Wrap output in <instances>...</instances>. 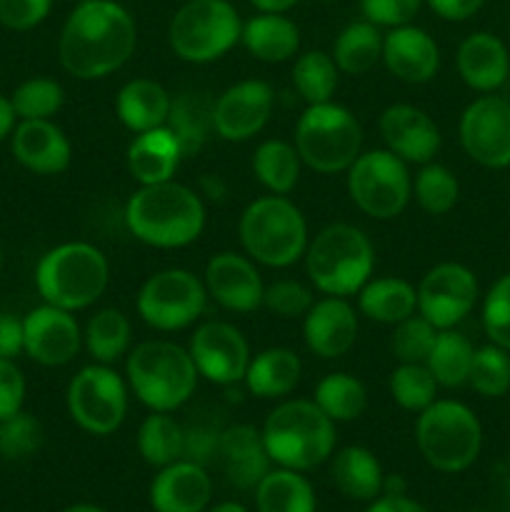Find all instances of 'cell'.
<instances>
[{
	"instance_id": "obj_1",
	"label": "cell",
	"mask_w": 510,
	"mask_h": 512,
	"mask_svg": "<svg viewBox=\"0 0 510 512\" xmlns=\"http://www.w3.org/2000/svg\"><path fill=\"white\" fill-rule=\"evenodd\" d=\"M138 28L115 0H80L70 10L58 40L65 73L78 80H100L123 68L135 53Z\"/></svg>"
},
{
	"instance_id": "obj_2",
	"label": "cell",
	"mask_w": 510,
	"mask_h": 512,
	"mask_svg": "<svg viewBox=\"0 0 510 512\" xmlns=\"http://www.w3.org/2000/svg\"><path fill=\"white\" fill-rule=\"evenodd\" d=\"M125 225L135 240L150 248H185L205 228L203 198L175 180L140 185L125 203Z\"/></svg>"
},
{
	"instance_id": "obj_3",
	"label": "cell",
	"mask_w": 510,
	"mask_h": 512,
	"mask_svg": "<svg viewBox=\"0 0 510 512\" xmlns=\"http://www.w3.org/2000/svg\"><path fill=\"white\" fill-rule=\"evenodd\" d=\"M260 433L270 460L298 473L323 465L335 450V423L315 400H283L270 410Z\"/></svg>"
},
{
	"instance_id": "obj_4",
	"label": "cell",
	"mask_w": 510,
	"mask_h": 512,
	"mask_svg": "<svg viewBox=\"0 0 510 512\" xmlns=\"http://www.w3.org/2000/svg\"><path fill=\"white\" fill-rule=\"evenodd\" d=\"M110 283V263L95 245L73 240L50 248L35 265V288L43 303L75 313L100 300Z\"/></svg>"
},
{
	"instance_id": "obj_5",
	"label": "cell",
	"mask_w": 510,
	"mask_h": 512,
	"mask_svg": "<svg viewBox=\"0 0 510 512\" xmlns=\"http://www.w3.org/2000/svg\"><path fill=\"white\" fill-rule=\"evenodd\" d=\"M245 255L265 268H290L308 248V220L288 195H263L248 203L238 223Z\"/></svg>"
},
{
	"instance_id": "obj_6",
	"label": "cell",
	"mask_w": 510,
	"mask_h": 512,
	"mask_svg": "<svg viewBox=\"0 0 510 512\" xmlns=\"http://www.w3.org/2000/svg\"><path fill=\"white\" fill-rule=\"evenodd\" d=\"M128 388L145 408L173 413L183 408L198 388V368L185 348L170 340H145L125 360Z\"/></svg>"
},
{
	"instance_id": "obj_7",
	"label": "cell",
	"mask_w": 510,
	"mask_h": 512,
	"mask_svg": "<svg viewBox=\"0 0 510 512\" xmlns=\"http://www.w3.org/2000/svg\"><path fill=\"white\" fill-rule=\"evenodd\" d=\"M305 270L315 290L350 298L375 270V248L368 235L348 223L325 225L305 248Z\"/></svg>"
},
{
	"instance_id": "obj_8",
	"label": "cell",
	"mask_w": 510,
	"mask_h": 512,
	"mask_svg": "<svg viewBox=\"0 0 510 512\" xmlns=\"http://www.w3.org/2000/svg\"><path fill=\"white\" fill-rule=\"evenodd\" d=\"M415 443L425 463L438 473H463L483 450L478 415L458 400H435L415 423Z\"/></svg>"
},
{
	"instance_id": "obj_9",
	"label": "cell",
	"mask_w": 510,
	"mask_h": 512,
	"mask_svg": "<svg viewBox=\"0 0 510 512\" xmlns=\"http://www.w3.org/2000/svg\"><path fill=\"white\" fill-rule=\"evenodd\" d=\"M363 148V128L343 105L315 103L295 123V150L310 170L323 175L345 173Z\"/></svg>"
},
{
	"instance_id": "obj_10",
	"label": "cell",
	"mask_w": 510,
	"mask_h": 512,
	"mask_svg": "<svg viewBox=\"0 0 510 512\" xmlns=\"http://www.w3.org/2000/svg\"><path fill=\"white\" fill-rule=\"evenodd\" d=\"M243 20L228 0H185L173 15L168 43L185 63H213L240 43Z\"/></svg>"
},
{
	"instance_id": "obj_11",
	"label": "cell",
	"mask_w": 510,
	"mask_h": 512,
	"mask_svg": "<svg viewBox=\"0 0 510 512\" xmlns=\"http://www.w3.org/2000/svg\"><path fill=\"white\" fill-rule=\"evenodd\" d=\"M348 195L360 213L375 220H393L413 198V178L408 163L383 150H368L353 160L348 170Z\"/></svg>"
},
{
	"instance_id": "obj_12",
	"label": "cell",
	"mask_w": 510,
	"mask_h": 512,
	"mask_svg": "<svg viewBox=\"0 0 510 512\" xmlns=\"http://www.w3.org/2000/svg\"><path fill=\"white\" fill-rule=\"evenodd\" d=\"M208 305V290L195 273L185 268H168L153 273L138 290L135 308L155 330L173 333L200 320Z\"/></svg>"
},
{
	"instance_id": "obj_13",
	"label": "cell",
	"mask_w": 510,
	"mask_h": 512,
	"mask_svg": "<svg viewBox=\"0 0 510 512\" xmlns=\"http://www.w3.org/2000/svg\"><path fill=\"white\" fill-rule=\"evenodd\" d=\"M65 403L80 430L90 435H110L128 415V383L110 365H88L73 375Z\"/></svg>"
},
{
	"instance_id": "obj_14",
	"label": "cell",
	"mask_w": 510,
	"mask_h": 512,
	"mask_svg": "<svg viewBox=\"0 0 510 512\" xmlns=\"http://www.w3.org/2000/svg\"><path fill=\"white\" fill-rule=\"evenodd\" d=\"M460 145L473 163L488 170L510 168V100L485 93L463 110Z\"/></svg>"
},
{
	"instance_id": "obj_15",
	"label": "cell",
	"mask_w": 510,
	"mask_h": 512,
	"mask_svg": "<svg viewBox=\"0 0 510 512\" xmlns=\"http://www.w3.org/2000/svg\"><path fill=\"white\" fill-rule=\"evenodd\" d=\"M418 315L435 330L463 323L478 303V278L463 263H440L423 275L418 288Z\"/></svg>"
},
{
	"instance_id": "obj_16",
	"label": "cell",
	"mask_w": 510,
	"mask_h": 512,
	"mask_svg": "<svg viewBox=\"0 0 510 512\" xmlns=\"http://www.w3.org/2000/svg\"><path fill=\"white\" fill-rule=\"evenodd\" d=\"M188 353L198 375L215 385H235L245 378L250 365V345L235 325L223 320L203 323L190 335Z\"/></svg>"
},
{
	"instance_id": "obj_17",
	"label": "cell",
	"mask_w": 510,
	"mask_h": 512,
	"mask_svg": "<svg viewBox=\"0 0 510 512\" xmlns=\"http://www.w3.org/2000/svg\"><path fill=\"white\" fill-rule=\"evenodd\" d=\"M275 95L265 80H240L215 98V135L228 143L255 138L273 115Z\"/></svg>"
},
{
	"instance_id": "obj_18",
	"label": "cell",
	"mask_w": 510,
	"mask_h": 512,
	"mask_svg": "<svg viewBox=\"0 0 510 512\" xmlns=\"http://www.w3.org/2000/svg\"><path fill=\"white\" fill-rule=\"evenodd\" d=\"M25 355L45 368H60L75 360L83 345V330L70 310L43 303L23 318Z\"/></svg>"
},
{
	"instance_id": "obj_19",
	"label": "cell",
	"mask_w": 510,
	"mask_h": 512,
	"mask_svg": "<svg viewBox=\"0 0 510 512\" xmlns=\"http://www.w3.org/2000/svg\"><path fill=\"white\" fill-rule=\"evenodd\" d=\"M203 283L208 298L230 313H253L263 305L265 283L260 270L255 268V260H250L248 255L230 253V250L213 255L205 265Z\"/></svg>"
},
{
	"instance_id": "obj_20",
	"label": "cell",
	"mask_w": 510,
	"mask_h": 512,
	"mask_svg": "<svg viewBox=\"0 0 510 512\" xmlns=\"http://www.w3.org/2000/svg\"><path fill=\"white\" fill-rule=\"evenodd\" d=\"M380 135L385 148L405 163L425 165L440 150V128L425 110L408 103H395L380 113Z\"/></svg>"
},
{
	"instance_id": "obj_21",
	"label": "cell",
	"mask_w": 510,
	"mask_h": 512,
	"mask_svg": "<svg viewBox=\"0 0 510 512\" xmlns=\"http://www.w3.org/2000/svg\"><path fill=\"white\" fill-rule=\"evenodd\" d=\"M303 338L310 353L318 358H343L358 340L355 308L338 295L315 300L308 313L303 315Z\"/></svg>"
},
{
	"instance_id": "obj_22",
	"label": "cell",
	"mask_w": 510,
	"mask_h": 512,
	"mask_svg": "<svg viewBox=\"0 0 510 512\" xmlns=\"http://www.w3.org/2000/svg\"><path fill=\"white\" fill-rule=\"evenodd\" d=\"M15 160L35 175H58L70 168L73 145L53 120H20L10 133Z\"/></svg>"
},
{
	"instance_id": "obj_23",
	"label": "cell",
	"mask_w": 510,
	"mask_h": 512,
	"mask_svg": "<svg viewBox=\"0 0 510 512\" xmlns=\"http://www.w3.org/2000/svg\"><path fill=\"white\" fill-rule=\"evenodd\" d=\"M383 63L403 83L423 85L438 73L440 48L428 30L398 25L383 35Z\"/></svg>"
},
{
	"instance_id": "obj_24",
	"label": "cell",
	"mask_w": 510,
	"mask_h": 512,
	"mask_svg": "<svg viewBox=\"0 0 510 512\" xmlns=\"http://www.w3.org/2000/svg\"><path fill=\"white\" fill-rule=\"evenodd\" d=\"M223 475L230 485L238 490H255L260 480L270 473L268 448H265L263 433L253 425H228L220 435L218 460Z\"/></svg>"
},
{
	"instance_id": "obj_25",
	"label": "cell",
	"mask_w": 510,
	"mask_h": 512,
	"mask_svg": "<svg viewBox=\"0 0 510 512\" xmlns=\"http://www.w3.org/2000/svg\"><path fill=\"white\" fill-rule=\"evenodd\" d=\"M213 495L208 470L190 460H178L158 470L150 483V505L155 512H203Z\"/></svg>"
},
{
	"instance_id": "obj_26",
	"label": "cell",
	"mask_w": 510,
	"mask_h": 512,
	"mask_svg": "<svg viewBox=\"0 0 510 512\" xmlns=\"http://www.w3.org/2000/svg\"><path fill=\"white\" fill-rule=\"evenodd\" d=\"M455 65L470 90L498 93L510 73V50L498 35L478 30L458 45Z\"/></svg>"
},
{
	"instance_id": "obj_27",
	"label": "cell",
	"mask_w": 510,
	"mask_h": 512,
	"mask_svg": "<svg viewBox=\"0 0 510 512\" xmlns=\"http://www.w3.org/2000/svg\"><path fill=\"white\" fill-rule=\"evenodd\" d=\"M183 158L185 155L175 135L165 125H160V128L135 135L133 143L128 145L125 163H128L130 175L140 185H155L173 180Z\"/></svg>"
},
{
	"instance_id": "obj_28",
	"label": "cell",
	"mask_w": 510,
	"mask_h": 512,
	"mask_svg": "<svg viewBox=\"0 0 510 512\" xmlns=\"http://www.w3.org/2000/svg\"><path fill=\"white\" fill-rule=\"evenodd\" d=\"M240 43L260 63H285L300 48V30L285 13H258L245 20Z\"/></svg>"
},
{
	"instance_id": "obj_29",
	"label": "cell",
	"mask_w": 510,
	"mask_h": 512,
	"mask_svg": "<svg viewBox=\"0 0 510 512\" xmlns=\"http://www.w3.org/2000/svg\"><path fill=\"white\" fill-rule=\"evenodd\" d=\"M170 103L173 98L163 85L150 78H135L120 88L118 98H115V113L125 128L138 135L165 125Z\"/></svg>"
},
{
	"instance_id": "obj_30",
	"label": "cell",
	"mask_w": 510,
	"mask_h": 512,
	"mask_svg": "<svg viewBox=\"0 0 510 512\" xmlns=\"http://www.w3.org/2000/svg\"><path fill=\"white\" fill-rule=\"evenodd\" d=\"M213 105L215 100L200 90H185V93L175 95L173 103H170L165 128L175 135L185 158L200 153L210 135L215 133Z\"/></svg>"
},
{
	"instance_id": "obj_31",
	"label": "cell",
	"mask_w": 510,
	"mask_h": 512,
	"mask_svg": "<svg viewBox=\"0 0 510 512\" xmlns=\"http://www.w3.org/2000/svg\"><path fill=\"white\" fill-rule=\"evenodd\" d=\"M333 483L345 498L358 500V503H373L383 495L385 475L380 468V460L360 445H348L338 450L330 465Z\"/></svg>"
},
{
	"instance_id": "obj_32",
	"label": "cell",
	"mask_w": 510,
	"mask_h": 512,
	"mask_svg": "<svg viewBox=\"0 0 510 512\" xmlns=\"http://www.w3.org/2000/svg\"><path fill=\"white\" fill-rule=\"evenodd\" d=\"M303 363L288 348H268L250 358L245 370V388L263 400H278L293 393L300 383Z\"/></svg>"
},
{
	"instance_id": "obj_33",
	"label": "cell",
	"mask_w": 510,
	"mask_h": 512,
	"mask_svg": "<svg viewBox=\"0 0 510 512\" xmlns=\"http://www.w3.org/2000/svg\"><path fill=\"white\" fill-rule=\"evenodd\" d=\"M358 310L375 323L398 325L418 313V290L403 278H370L358 290Z\"/></svg>"
},
{
	"instance_id": "obj_34",
	"label": "cell",
	"mask_w": 510,
	"mask_h": 512,
	"mask_svg": "<svg viewBox=\"0 0 510 512\" xmlns=\"http://www.w3.org/2000/svg\"><path fill=\"white\" fill-rule=\"evenodd\" d=\"M333 60L340 73L365 75L383 60V33L370 20L345 25L333 43Z\"/></svg>"
},
{
	"instance_id": "obj_35",
	"label": "cell",
	"mask_w": 510,
	"mask_h": 512,
	"mask_svg": "<svg viewBox=\"0 0 510 512\" xmlns=\"http://www.w3.org/2000/svg\"><path fill=\"white\" fill-rule=\"evenodd\" d=\"M258 512H315L313 485L303 473L275 468L255 488Z\"/></svg>"
},
{
	"instance_id": "obj_36",
	"label": "cell",
	"mask_w": 510,
	"mask_h": 512,
	"mask_svg": "<svg viewBox=\"0 0 510 512\" xmlns=\"http://www.w3.org/2000/svg\"><path fill=\"white\" fill-rule=\"evenodd\" d=\"M83 343L95 363H118L123 355L130 353V343H133V328H130L128 315L118 308L98 310L85 325Z\"/></svg>"
},
{
	"instance_id": "obj_37",
	"label": "cell",
	"mask_w": 510,
	"mask_h": 512,
	"mask_svg": "<svg viewBox=\"0 0 510 512\" xmlns=\"http://www.w3.org/2000/svg\"><path fill=\"white\" fill-rule=\"evenodd\" d=\"M300 160L295 145L285 140H265L255 148L253 155V173L258 183L273 195H288L300 180Z\"/></svg>"
},
{
	"instance_id": "obj_38",
	"label": "cell",
	"mask_w": 510,
	"mask_h": 512,
	"mask_svg": "<svg viewBox=\"0 0 510 512\" xmlns=\"http://www.w3.org/2000/svg\"><path fill=\"white\" fill-rule=\"evenodd\" d=\"M473 355L475 348L465 335H460L453 328L438 330L425 365H428L440 388H460V385L468 383Z\"/></svg>"
},
{
	"instance_id": "obj_39",
	"label": "cell",
	"mask_w": 510,
	"mask_h": 512,
	"mask_svg": "<svg viewBox=\"0 0 510 512\" xmlns=\"http://www.w3.org/2000/svg\"><path fill=\"white\" fill-rule=\"evenodd\" d=\"M313 400L333 423H350L368 408V390L355 375L330 373L318 383Z\"/></svg>"
},
{
	"instance_id": "obj_40",
	"label": "cell",
	"mask_w": 510,
	"mask_h": 512,
	"mask_svg": "<svg viewBox=\"0 0 510 512\" xmlns=\"http://www.w3.org/2000/svg\"><path fill=\"white\" fill-rule=\"evenodd\" d=\"M138 450L143 460L153 468H165L183 460V425L170 413L150 410L148 418L140 423Z\"/></svg>"
},
{
	"instance_id": "obj_41",
	"label": "cell",
	"mask_w": 510,
	"mask_h": 512,
	"mask_svg": "<svg viewBox=\"0 0 510 512\" xmlns=\"http://www.w3.org/2000/svg\"><path fill=\"white\" fill-rule=\"evenodd\" d=\"M338 65L323 50H308L293 65V85L308 105L328 103L338 90Z\"/></svg>"
},
{
	"instance_id": "obj_42",
	"label": "cell",
	"mask_w": 510,
	"mask_h": 512,
	"mask_svg": "<svg viewBox=\"0 0 510 512\" xmlns=\"http://www.w3.org/2000/svg\"><path fill=\"white\" fill-rule=\"evenodd\" d=\"M413 198L425 213L445 215L458 205L460 183L445 165L425 163L413 180Z\"/></svg>"
},
{
	"instance_id": "obj_43",
	"label": "cell",
	"mask_w": 510,
	"mask_h": 512,
	"mask_svg": "<svg viewBox=\"0 0 510 512\" xmlns=\"http://www.w3.org/2000/svg\"><path fill=\"white\" fill-rule=\"evenodd\" d=\"M390 395L395 403L408 413H423L430 403H435L438 383L425 363H400L390 373Z\"/></svg>"
},
{
	"instance_id": "obj_44",
	"label": "cell",
	"mask_w": 510,
	"mask_h": 512,
	"mask_svg": "<svg viewBox=\"0 0 510 512\" xmlns=\"http://www.w3.org/2000/svg\"><path fill=\"white\" fill-rule=\"evenodd\" d=\"M468 385L483 398H503L510 390V353L488 343L475 348Z\"/></svg>"
},
{
	"instance_id": "obj_45",
	"label": "cell",
	"mask_w": 510,
	"mask_h": 512,
	"mask_svg": "<svg viewBox=\"0 0 510 512\" xmlns=\"http://www.w3.org/2000/svg\"><path fill=\"white\" fill-rule=\"evenodd\" d=\"M18 120H50L65 103V90L53 78H30L23 80L10 93Z\"/></svg>"
},
{
	"instance_id": "obj_46",
	"label": "cell",
	"mask_w": 510,
	"mask_h": 512,
	"mask_svg": "<svg viewBox=\"0 0 510 512\" xmlns=\"http://www.w3.org/2000/svg\"><path fill=\"white\" fill-rule=\"evenodd\" d=\"M43 425L35 415L18 410L10 418L0 420V458L10 463L33 458L43 445Z\"/></svg>"
},
{
	"instance_id": "obj_47",
	"label": "cell",
	"mask_w": 510,
	"mask_h": 512,
	"mask_svg": "<svg viewBox=\"0 0 510 512\" xmlns=\"http://www.w3.org/2000/svg\"><path fill=\"white\" fill-rule=\"evenodd\" d=\"M435 335L438 330L423 315H410L395 325L393 338H390V353L395 355L398 363H425L435 343Z\"/></svg>"
},
{
	"instance_id": "obj_48",
	"label": "cell",
	"mask_w": 510,
	"mask_h": 512,
	"mask_svg": "<svg viewBox=\"0 0 510 512\" xmlns=\"http://www.w3.org/2000/svg\"><path fill=\"white\" fill-rule=\"evenodd\" d=\"M483 330L490 343L510 353V273L490 285L483 300Z\"/></svg>"
},
{
	"instance_id": "obj_49",
	"label": "cell",
	"mask_w": 510,
	"mask_h": 512,
	"mask_svg": "<svg viewBox=\"0 0 510 512\" xmlns=\"http://www.w3.org/2000/svg\"><path fill=\"white\" fill-rule=\"evenodd\" d=\"M313 303V290L298 280H275L265 285L263 305L278 318H303Z\"/></svg>"
},
{
	"instance_id": "obj_50",
	"label": "cell",
	"mask_w": 510,
	"mask_h": 512,
	"mask_svg": "<svg viewBox=\"0 0 510 512\" xmlns=\"http://www.w3.org/2000/svg\"><path fill=\"white\" fill-rule=\"evenodd\" d=\"M220 435H223V425L208 418H198L183 425V460L208 468L210 463L218 460Z\"/></svg>"
},
{
	"instance_id": "obj_51",
	"label": "cell",
	"mask_w": 510,
	"mask_h": 512,
	"mask_svg": "<svg viewBox=\"0 0 510 512\" xmlns=\"http://www.w3.org/2000/svg\"><path fill=\"white\" fill-rule=\"evenodd\" d=\"M53 0H0V25L8 30H33L50 15Z\"/></svg>"
},
{
	"instance_id": "obj_52",
	"label": "cell",
	"mask_w": 510,
	"mask_h": 512,
	"mask_svg": "<svg viewBox=\"0 0 510 512\" xmlns=\"http://www.w3.org/2000/svg\"><path fill=\"white\" fill-rule=\"evenodd\" d=\"M425 0H360L363 5L365 20L375 23L380 28H398L408 25L418 15Z\"/></svg>"
},
{
	"instance_id": "obj_53",
	"label": "cell",
	"mask_w": 510,
	"mask_h": 512,
	"mask_svg": "<svg viewBox=\"0 0 510 512\" xmlns=\"http://www.w3.org/2000/svg\"><path fill=\"white\" fill-rule=\"evenodd\" d=\"M25 390V375L20 373L15 360H0V420L23 410Z\"/></svg>"
},
{
	"instance_id": "obj_54",
	"label": "cell",
	"mask_w": 510,
	"mask_h": 512,
	"mask_svg": "<svg viewBox=\"0 0 510 512\" xmlns=\"http://www.w3.org/2000/svg\"><path fill=\"white\" fill-rule=\"evenodd\" d=\"M25 353L23 320L13 313H0V360H15Z\"/></svg>"
},
{
	"instance_id": "obj_55",
	"label": "cell",
	"mask_w": 510,
	"mask_h": 512,
	"mask_svg": "<svg viewBox=\"0 0 510 512\" xmlns=\"http://www.w3.org/2000/svg\"><path fill=\"white\" fill-rule=\"evenodd\" d=\"M438 18L450 20V23H463V20L473 18L485 0H425Z\"/></svg>"
},
{
	"instance_id": "obj_56",
	"label": "cell",
	"mask_w": 510,
	"mask_h": 512,
	"mask_svg": "<svg viewBox=\"0 0 510 512\" xmlns=\"http://www.w3.org/2000/svg\"><path fill=\"white\" fill-rule=\"evenodd\" d=\"M365 512H428L420 503L410 500L408 495H380L368 505Z\"/></svg>"
},
{
	"instance_id": "obj_57",
	"label": "cell",
	"mask_w": 510,
	"mask_h": 512,
	"mask_svg": "<svg viewBox=\"0 0 510 512\" xmlns=\"http://www.w3.org/2000/svg\"><path fill=\"white\" fill-rule=\"evenodd\" d=\"M15 123H18V115H15L13 103H10V95L0 93V143L13 133Z\"/></svg>"
},
{
	"instance_id": "obj_58",
	"label": "cell",
	"mask_w": 510,
	"mask_h": 512,
	"mask_svg": "<svg viewBox=\"0 0 510 512\" xmlns=\"http://www.w3.org/2000/svg\"><path fill=\"white\" fill-rule=\"evenodd\" d=\"M258 13H288L290 8L298 5V0H250Z\"/></svg>"
},
{
	"instance_id": "obj_59",
	"label": "cell",
	"mask_w": 510,
	"mask_h": 512,
	"mask_svg": "<svg viewBox=\"0 0 510 512\" xmlns=\"http://www.w3.org/2000/svg\"><path fill=\"white\" fill-rule=\"evenodd\" d=\"M200 185H203V193L213 200H223L225 193H228V190H225V183L218 175H205V178L200 180Z\"/></svg>"
},
{
	"instance_id": "obj_60",
	"label": "cell",
	"mask_w": 510,
	"mask_h": 512,
	"mask_svg": "<svg viewBox=\"0 0 510 512\" xmlns=\"http://www.w3.org/2000/svg\"><path fill=\"white\" fill-rule=\"evenodd\" d=\"M63 512H105V510L98 508V505H90V503H75V505H70V508H65Z\"/></svg>"
},
{
	"instance_id": "obj_61",
	"label": "cell",
	"mask_w": 510,
	"mask_h": 512,
	"mask_svg": "<svg viewBox=\"0 0 510 512\" xmlns=\"http://www.w3.org/2000/svg\"><path fill=\"white\" fill-rule=\"evenodd\" d=\"M210 512H248V510H245L243 505H238V503H220V505H215V508Z\"/></svg>"
},
{
	"instance_id": "obj_62",
	"label": "cell",
	"mask_w": 510,
	"mask_h": 512,
	"mask_svg": "<svg viewBox=\"0 0 510 512\" xmlns=\"http://www.w3.org/2000/svg\"><path fill=\"white\" fill-rule=\"evenodd\" d=\"M500 95H503L505 100H510V73H508V78H505V83L500 85Z\"/></svg>"
},
{
	"instance_id": "obj_63",
	"label": "cell",
	"mask_w": 510,
	"mask_h": 512,
	"mask_svg": "<svg viewBox=\"0 0 510 512\" xmlns=\"http://www.w3.org/2000/svg\"><path fill=\"white\" fill-rule=\"evenodd\" d=\"M0 270H3V245H0Z\"/></svg>"
}]
</instances>
